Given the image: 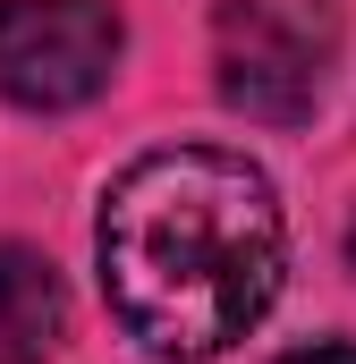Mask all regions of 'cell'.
I'll return each mask as SVG.
<instances>
[{"label":"cell","instance_id":"obj_1","mask_svg":"<svg viewBox=\"0 0 356 364\" xmlns=\"http://www.w3.org/2000/svg\"><path fill=\"white\" fill-rule=\"evenodd\" d=\"M102 296L162 364H204L238 348L280 296L288 229L280 195L246 153L170 144L102 195Z\"/></svg>","mask_w":356,"mask_h":364},{"label":"cell","instance_id":"obj_2","mask_svg":"<svg viewBox=\"0 0 356 364\" xmlns=\"http://www.w3.org/2000/svg\"><path fill=\"white\" fill-rule=\"evenodd\" d=\"M331 60H340L331 0H221L212 9L221 102L246 110V119H263V127L314 119V102L331 85Z\"/></svg>","mask_w":356,"mask_h":364},{"label":"cell","instance_id":"obj_3","mask_svg":"<svg viewBox=\"0 0 356 364\" xmlns=\"http://www.w3.org/2000/svg\"><path fill=\"white\" fill-rule=\"evenodd\" d=\"M127 26L110 0H0V102L85 110L119 77Z\"/></svg>","mask_w":356,"mask_h":364},{"label":"cell","instance_id":"obj_4","mask_svg":"<svg viewBox=\"0 0 356 364\" xmlns=\"http://www.w3.org/2000/svg\"><path fill=\"white\" fill-rule=\"evenodd\" d=\"M68 339V288L51 255L0 246V364H51Z\"/></svg>","mask_w":356,"mask_h":364},{"label":"cell","instance_id":"obj_5","mask_svg":"<svg viewBox=\"0 0 356 364\" xmlns=\"http://www.w3.org/2000/svg\"><path fill=\"white\" fill-rule=\"evenodd\" d=\"M280 364H356V348H340V339H323V348H297V356H280Z\"/></svg>","mask_w":356,"mask_h":364},{"label":"cell","instance_id":"obj_6","mask_svg":"<svg viewBox=\"0 0 356 364\" xmlns=\"http://www.w3.org/2000/svg\"><path fill=\"white\" fill-rule=\"evenodd\" d=\"M348 272H356V220H348Z\"/></svg>","mask_w":356,"mask_h":364}]
</instances>
